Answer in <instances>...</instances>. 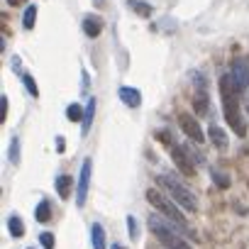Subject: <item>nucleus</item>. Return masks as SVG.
<instances>
[{
	"instance_id": "1",
	"label": "nucleus",
	"mask_w": 249,
	"mask_h": 249,
	"mask_svg": "<svg viewBox=\"0 0 249 249\" xmlns=\"http://www.w3.org/2000/svg\"><path fill=\"white\" fill-rule=\"evenodd\" d=\"M220 95H222V110H225V120L230 124V130L239 137L247 135V124L242 120V112H239V98H237V88L232 86V78L230 73L220 78Z\"/></svg>"
},
{
	"instance_id": "2",
	"label": "nucleus",
	"mask_w": 249,
	"mask_h": 249,
	"mask_svg": "<svg viewBox=\"0 0 249 249\" xmlns=\"http://www.w3.org/2000/svg\"><path fill=\"white\" fill-rule=\"evenodd\" d=\"M147 225H149V230H152V234L164 244V247H169V249H193L181 234H186L176 222H171V220H164V215H159V213H152L149 217H147Z\"/></svg>"
},
{
	"instance_id": "3",
	"label": "nucleus",
	"mask_w": 249,
	"mask_h": 249,
	"mask_svg": "<svg viewBox=\"0 0 249 249\" xmlns=\"http://www.w3.org/2000/svg\"><path fill=\"white\" fill-rule=\"evenodd\" d=\"M157 181H159V186L171 196V200H174L176 205H183V208H186V210H191V213H196V210H198V200H196L193 191H191V188H186L178 178H174V176H157Z\"/></svg>"
},
{
	"instance_id": "4",
	"label": "nucleus",
	"mask_w": 249,
	"mask_h": 249,
	"mask_svg": "<svg viewBox=\"0 0 249 249\" xmlns=\"http://www.w3.org/2000/svg\"><path fill=\"white\" fill-rule=\"evenodd\" d=\"M147 200L159 210V213H164V217H169L171 222H176L183 232H188V222H186V217H183V213L176 208V203L171 200V198H166V196H161L159 191H147Z\"/></svg>"
},
{
	"instance_id": "5",
	"label": "nucleus",
	"mask_w": 249,
	"mask_h": 249,
	"mask_svg": "<svg viewBox=\"0 0 249 249\" xmlns=\"http://www.w3.org/2000/svg\"><path fill=\"white\" fill-rule=\"evenodd\" d=\"M230 78H232V86L237 88V93H244L249 88V61L237 59L230 69Z\"/></svg>"
},
{
	"instance_id": "6",
	"label": "nucleus",
	"mask_w": 249,
	"mask_h": 249,
	"mask_svg": "<svg viewBox=\"0 0 249 249\" xmlns=\"http://www.w3.org/2000/svg\"><path fill=\"white\" fill-rule=\"evenodd\" d=\"M169 154L174 159V164L181 169V174L186 176H193L196 174V164L191 161V154L186 152V147H178V144H169Z\"/></svg>"
},
{
	"instance_id": "7",
	"label": "nucleus",
	"mask_w": 249,
	"mask_h": 249,
	"mask_svg": "<svg viewBox=\"0 0 249 249\" xmlns=\"http://www.w3.org/2000/svg\"><path fill=\"white\" fill-rule=\"evenodd\" d=\"M90 174H93V161L86 159L81 166V176H78V186H76V203L83 208L86 198H88V186H90Z\"/></svg>"
},
{
	"instance_id": "8",
	"label": "nucleus",
	"mask_w": 249,
	"mask_h": 249,
	"mask_svg": "<svg viewBox=\"0 0 249 249\" xmlns=\"http://www.w3.org/2000/svg\"><path fill=\"white\" fill-rule=\"evenodd\" d=\"M178 122H181V130L186 132V137H191L196 144H203V142H205V137H203V130H200L198 120H193L191 115H181V117H178Z\"/></svg>"
},
{
	"instance_id": "9",
	"label": "nucleus",
	"mask_w": 249,
	"mask_h": 249,
	"mask_svg": "<svg viewBox=\"0 0 249 249\" xmlns=\"http://www.w3.org/2000/svg\"><path fill=\"white\" fill-rule=\"evenodd\" d=\"M120 100L127 105V107H140L142 105V93L137 90V88H130V86H122L120 88Z\"/></svg>"
},
{
	"instance_id": "10",
	"label": "nucleus",
	"mask_w": 249,
	"mask_h": 249,
	"mask_svg": "<svg viewBox=\"0 0 249 249\" xmlns=\"http://www.w3.org/2000/svg\"><path fill=\"white\" fill-rule=\"evenodd\" d=\"M83 32H86V37H98V35L103 32V20H100L98 15L83 18Z\"/></svg>"
},
{
	"instance_id": "11",
	"label": "nucleus",
	"mask_w": 249,
	"mask_h": 249,
	"mask_svg": "<svg viewBox=\"0 0 249 249\" xmlns=\"http://www.w3.org/2000/svg\"><path fill=\"white\" fill-rule=\"evenodd\" d=\"M90 244H93V249H105V230L100 222L90 225Z\"/></svg>"
},
{
	"instance_id": "12",
	"label": "nucleus",
	"mask_w": 249,
	"mask_h": 249,
	"mask_svg": "<svg viewBox=\"0 0 249 249\" xmlns=\"http://www.w3.org/2000/svg\"><path fill=\"white\" fill-rule=\"evenodd\" d=\"M71 186H73V178L69 176V174H61L59 178H56V193H59V198H69L71 196Z\"/></svg>"
},
{
	"instance_id": "13",
	"label": "nucleus",
	"mask_w": 249,
	"mask_h": 249,
	"mask_svg": "<svg viewBox=\"0 0 249 249\" xmlns=\"http://www.w3.org/2000/svg\"><path fill=\"white\" fill-rule=\"evenodd\" d=\"M208 137H210V142H213L217 149H225V147H227V135H225V132L217 127V124H210Z\"/></svg>"
},
{
	"instance_id": "14",
	"label": "nucleus",
	"mask_w": 249,
	"mask_h": 249,
	"mask_svg": "<svg viewBox=\"0 0 249 249\" xmlns=\"http://www.w3.org/2000/svg\"><path fill=\"white\" fill-rule=\"evenodd\" d=\"M93 115H95V98H88V105H86V112H83V122H81V132L83 135H88V130H90Z\"/></svg>"
},
{
	"instance_id": "15",
	"label": "nucleus",
	"mask_w": 249,
	"mask_h": 249,
	"mask_svg": "<svg viewBox=\"0 0 249 249\" xmlns=\"http://www.w3.org/2000/svg\"><path fill=\"white\" fill-rule=\"evenodd\" d=\"M8 227H10V234H13L15 239H20V237L25 234V225H22L20 215H10V220H8Z\"/></svg>"
},
{
	"instance_id": "16",
	"label": "nucleus",
	"mask_w": 249,
	"mask_h": 249,
	"mask_svg": "<svg viewBox=\"0 0 249 249\" xmlns=\"http://www.w3.org/2000/svg\"><path fill=\"white\" fill-rule=\"evenodd\" d=\"M35 217H37L39 222H49V220H52V208H49V200H42V203L37 205Z\"/></svg>"
},
{
	"instance_id": "17",
	"label": "nucleus",
	"mask_w": 249,
	"mask_h": 249,
	"mask_svg": "<svg viewBox=\"0 0 249 249\" xmlns=\"http://www.w3.org/2000/svg\"><path fill=\"white\" fill-rule=\"evenodd\" d=\"M35 20H37V5H30L22 15V27L25 30H32L35 27Z\"/></svg>"
},
{
	"instance_id": "18",
	"label": "nucleus",
	"mask_w": 249,
	"mask_h": 249,
	"mask_svg": "<svg viewBox=\"0 0 249 249\" xmlns=\"http://www.w3.org/2000/svg\"><path fill=\"white\" fill-rule=\"evenodd\" d=\"M83 112H86V110H81V105H78V103H73V105H69V107H66V117H69L71 122H78V120L83 122Z\"/></svg>"
},
{
	"instance_id": "19",
	"label": "nucleus",
	"mask_w": 249,
	"mask_h": 249,
	"mask_svg": "<svg viewBox=\"0 0 249 249\" xmlns=\"http://www.w3.org/2000/svg\"><path fill=\"white\" fill-rule=\"evenodd\" d=\"M130 8H135L142 18H149L152 15V5H147L144 0H130Z\"/></svg>"
},
{
	"instance_id": "20",
	"label": "nucleus",
	"mask_w": 249,
	"mask_h": 249,
	"mask_svg": "<svg viewBox=\"0 0 249 249\" xmlns=\"http://www.w3.org/2000/svg\"><path fill=\"white\" fill-rule=\"evenodd\" d=\"M22 83H25V88L30 90V95H35V98L39 95V88H37V83H35V78H32V76H27V73H25V76H22Z\"/></svg>"
},
{
	"instance_id": "21",
	"label": "nucleus",
	"mask_w": 249,
	"mask_h": 249,
	"mask_svg": "<svg viewBox=\"0 0 249 249\" xmlns=\"http://www.w3.org/2000/svg\"><path fill=\"white\" fill-rule=\"evenodd\" d=\"M10 161H13V164L20 161V140H18V137L13 140V147H10Z\"/></svg>"
},
{
	"instance_id": "22",
	"label": "nucleus",
	"mask_w": 249,
	"mask_h": 249,
	"mask_svg": "<svg viewBox=\"0 0 249 249\" xmlns=\"http://www.w3.org/2000/svg\"><path fill=\"white\" fill-rule=\"evenodd\" d=\"M39 242L44 244V249H54V234L52 232H42L39 234Z\"/></svg>"
},
{
	"instance_id": "23",
	"label": "nucleus",
	"mask_w": 249,
	"mask_h": 249,
	"mask_svg": "<svg viewBox=\"0 0 249 249\" xmlns=\"http://www.w3.org/2000/svg\"><path fill=\"white\" fill-rule=\"evenodd\" d=\"M213 178H215L217 188H227V186H230V178H227L225 174H217V171H213Z\"/></svg>"
},
{
	"instance_id": "24",
	"label": "nucleus",
	"mask_w": 249,
	"mask_h": 249,
	"mask_svg": "<svg viewBox=\"0 0 249 249\" xmlns=\"http://www.w3.org/2000/svg\"><path fill=\"white\" fill-rule=\"evenodd\" d=\"M127 230H130V234H132V239H137V237H140V227H137V220H135L132 215L127 217Z\"/></svg>"
},
{
	"instance_id": "25",
	"label": "nucleus",
	"mask_w": 249,
	"mask_h": 249,
	"mask_svg": "<svg viewBox=\"0 0 249 249\" xmlns=\"http://www.w3.org/2000/svg\"><path fill=\"white\" fill-rule=\"evenodd\" d=\"M5 117H8V98L3 95V120H5Z\"/></svg>"
},
{
	"instance_id": "26",
	"label": "nucleus",
	"mask_w": 249,
	"mask_h": 249,
	"mask_svg": "<svg viewBox=\"0 0 249 249\" xmlns=\"http://www.w3.org/2000/svg\"><path fill=\"white\" fill-rule=\"evenodd\" d=\"M64 147H66V144H64V137H56V149L64 152Z\"/></svg>"
},
{
	"instance_id": "27",
	"label": "nucleus",
	"mask_w": 249,
	"mask_h": 249,
	"mask_svg": "<svg viewBox=\"0 0 249 249\" xmlns=\"http://www.w3.org/2000/svg\"><path fill=\"white\" fill-rule=\"evenodd\" d=\"M8 3H10L13 8H18V5H22V3H25V0H8Z\"/></svg>"
},
{
	"instance_id": "28",
	"label": "nucleus",
	"mask_w": 249,
	"mask_h": 249,
	"mask_svg": "<svg viewBox=\"0 0 249 249\" xmlns=\"http://www.w3.org/2000/svg\"><path fill=\"white\" fill-rule=\"evenodd\" d=\"M112 249H124V247H120V244H112Z\"/></svg>"
},
{
	"instance_id": "29",
	"label": "nucleus",
	"mask_w": 249,
	"mask_h": 249,
	"mask_svg": "<svg viewBox=\"0 0 249 249\" xmlns=\"http://www.w3.org/2000/svg\"><path fill=\"white\" fill-rule=\"evenodd\" d=\"M247 112H249V98H247Z\"/></svg>"
}]
</instances>
